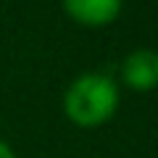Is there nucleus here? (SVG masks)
<instances>
[{"mask_svg":"<svg viewBox=\"0 0 158 158\" xmlns=\"http://www.w3.org/2000/svg\"><path fill=\"white\" fill-rule=\"evenodd\" d=\"M0 158H16L13 148L8 145V142H3V140H0Z\"/></svg>","mask_w":158,"mask_h":158,"instance_id":"obj_4","label":"nucleus"},{"mask_svg":"<svg viewBox=\"0 0 158 158\" xmlns=\"http://www.w3.org/2000/svg\"><path fill=\"white\" fill-rule=\"evenodd\" d=\"M121 3L124 0H61L63 11L85 27L111 24L121 13Z\"/></svg>","mask_w":158,"mask_h":158,"instance_id":"obj_3","label":"nucleus"},{"mask_svg":"<svg viewBox=\"0 0 158 158\" xmlns=\"http://www.w3.org/2000/svg\"><path fill=\"white\" fill-rule=\"evenodd\" d=\"M118 108V87L111 77L87 71L69 85L63 95V111L69 121L79 127H100Z\"/></svg>","mask_w":158,"mask_h":158,"instance_id":"obj_1","label":"nucleus"},{"mask_svg":"<svg viewBox=\"0 0 158 158\" xmlns=\"http://www.w3.org/2000/svg\"><path fill=\"white\" fill-rule=\"evenodd\" d=\"M121 79L132 90H153L158 87V53L150 48L132 50L121 63Z\"/></svg>","mask_w":158,"mask_h":158,"instance_id":"obj_2","label":"nucleus"}]
</instances>
